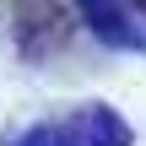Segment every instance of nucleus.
Returning a JSON list of instances; mask_svg holds the SVG:
<instances>
[{"label":"nucleus","instance_id":"3","mask_svg":"<svg viewBox=\"0 0 146 146\" xmlns=\"http://www.w3.org/2000/svg\"><path fill=\"white\" fill-rule=\"evenodd\" d=\"M92 5H119V0H87V11H92Z\"/></svg>","mask_w":146,"mask_h":146},{"label":"nucleus","instance_id":"4","mask_svg":"<svg viewBox=\"0 0 146 146\" xmlns=\"http://www.w3.org/2000/svg\"><path fill=\"white\" fill-rule=\"evenodd\" d=\"M135 11H141V16H146V0H135Z\"/></svg>","mask_w":146,"mask_h":146},{"label":"nucleus","instance_id":"2","mask_svg":"<svg viewBox=\"0 0 146 146\" xmlns=\"http://www.w3.org/2000/svg\"><path fill=\"white\" fill-rule=\"evenodd\" d=\"M11 33H16V49L27 60H43L49 49H60L70 38V11L60 0H16L11 11Z\"/></svg>","mask_w":146,"mask_h":146},{"label":"nucleus","instance_id":"1","mask_svg":"<svg viewBox=\"0 0 146 146\" xmlns=\"http://www.w3.org/2000/svg\"><path fill=\"white\" fill-rule=\"evenodd\" d=\"M11 146H130V125L108 103H81L54 125H33Z\"/></svg>","mask_w":146,"mask_h":146}]
</instances>
